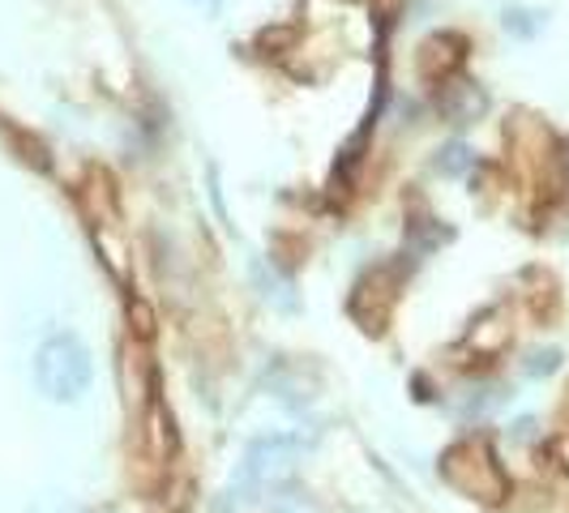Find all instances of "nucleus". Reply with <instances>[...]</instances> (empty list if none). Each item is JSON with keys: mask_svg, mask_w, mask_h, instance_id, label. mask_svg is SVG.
I'll return each mask as SVG.
<instances>
[{"mask_svg": "<svg viewBox=\"0 0 569 513\" xmlns=\"http://www.w3.org/2000/svg\"><path fill=\"white\" fill-rule=\"evenodd\" d=\"M94 381V360H90V346L78 334L60 330L52 339L39 342L34 351V390L48 402H78Z\"/></svg>", "mask_w": 569, "mask_h": 513, "instance_id": "f03ea898", "label": "nucleus"}, {"mask_svg": "<svg viewBox=\"0 0 569 513\" xmlns=\"http://www.w3.org/2000/svg\"><path fill=\"white\" fill-rule=\"evenodd\" d=\"M485 108H488L485 90H476L471 82L446 86V94H441V112L450 115L455 124H471L476 115H485Z\"/></svg>", "mask_w": 569, "mask_h": 513, "instance_id": "20e7f679", "label": "nucleus"}, {"mask_svg": "<svg viewBox=\"0 0 569 513\" xmlns=\"http://www.w3.org/2000/svg\"><path fill=\"white\" fill-rule=\"evenodd\" d=\"M206 4H219V0H206Z\"/></svg>", "mask_w": 569, "mask_h": 513, "instance_id": "1a4fd4ad", "label": "nucleus"}, {"mask_svg": "<svg viewBox=\"0 0 569 513\" xmlns=\"http://www.w3.org/2000/svg\"><path fill=\"white\" fill-rule=\"evenodd\" d=\"M501 22H506V30H510L513 39H536L540 27H543V18L536 13V9H518V4L506 9V18H501Z\"/></svg>", "mask_w": 569, "mask_h": 513, "instance_id": "423d86ee", "label": "nucleus"}, {"mask_svg": "<svg viewBox=\"0 0 569 513\" xmlns=\"http://www.w3.org/2000/svg\"><path fill=\"white\" fill-rule=\"evenodd\" d=\"M476 163V154H471V145L462 142H450L437 150V159H432V168L441 171V175H462V171Z\"/></svg>", "mask_w": 569, "mask_h": 513, "instance_id": "39448f33", "label": "nucleus"}, {"mask_svg": "<svg viewBox=\"0 0 569 513\" xmlns=\"http://www.w3.org/2000/svg\"><path fill=\"white\" fill-rule=\"evenodd\" d=\"M441 471H446V480L458 492L480 496V501H501L510 492V480H506L501 462H497V454L488 450L485 441H462V445H455L450 454L441 457Z\"/></svg>", "mask_w": 569, "mask_h": 513, "instance_id": "7ed1b4c3", "label": "nucleus"}, {"mask_svg": "<svg viewBox=\"0 0 569 513\" xmlns=\"http://www.w3.org/2000/svg\"><path fill=\"white\" fill-rule=\"evenodd\" d=\"M52 513H64V510H52Z\"/></svg>", "mask_w": 569, "mask_h": 513, "instance_id": "9d476101", "label": "nucleus"}, {"mask_svg": "<svg viewBox=\"0 0 569 513\" xmlns=\"http://www.w3.org/2000/svg\"><path fill=\"white\" fill-rule=\"evenodd\" d=\"M296 457H300L296 436H279V432L274 436H257L244 462H240V475L223 492V513H240L257 505L261 496L287 492L291 480H296Z\"/></svg>", "mask_w": 569, "mask_h": 513, "instance_id": "f257e3e1", "label": "nucleus"}, {"mask_svg": "<svg viewBox=\"0 0 569 513\" xmlns=\"http://www.w3.org/2000/svg\"><path fill=\"white\" fill-rule=\"evenodd\" d=\"M557 369H561V351L557 346L531 351V360H527V376H552Z\"/></svg>", "mask_w": 569, "mask_h": 513, "instance_id": "0eeeda50", "label": "nucleus"}, {"mask_svg": "<svg viewBox=\"0 0 569 513\" xmlns=\"http://www.w3.org/2000/svg\"><path fill=\"white\" fill-rule=\"evenodd\" d=\"M274 513H300V510H291V505H279V510H274Z\"/></svg>", "mask_w": 569, "mask_h": 513, "instance_id": "6e6552de", "label": "nucleus"}]
</instances>
